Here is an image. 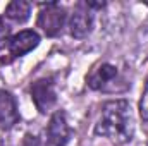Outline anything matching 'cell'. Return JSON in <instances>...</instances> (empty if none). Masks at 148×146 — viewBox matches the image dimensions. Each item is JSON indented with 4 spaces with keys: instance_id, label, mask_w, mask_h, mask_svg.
I'll return each instance as SVG.
<instances>
[{
    "instance_id": "6da1fadb",
    "label": "cell",
    "mask_w": 148,
    "mask_h": 146,
    "mask_svg": "<svg viewBox=\"0 0 148 146\" xmlns=\"http://www.w3.org/2000/svg\"><path fill=\"white\" fill-rule=\"evenodd\" d=\"M95 134L110 139L115 145H126L134 136V120L127 100H110L102 107V115L95 126Z\"/></svg>"
},
{
    "instance_id": "7a4b0ae2",
    "label": "cell",
    "mask_w": 148,
    "mask_h": 146,
    "mask_svg": "<svg viewBox=\"0 0 148 146\" xmlns=\"http://www.w3.org/2000/svg\"><path fill=\"white\" fill-rule=\"evenodd\" d=\"M66 9L60 7L57 2H50V3H43L41 10L38 14V28H41V31L47 36H57L60 35L64 24H66Z\"/></svg>"
},
{
    "instance_id": "3957f363",
    "label": "cell",
    "mask_w": 148,
    "mask_h": 146,
    "mask_svg": "<svg viewBox=\"0 0 148 146\" xmlns=\"http://www.w3.org/2000/svg\"><path fill=\"white\" fill-rule=\"evenodd\" d=\"M31 98L35 107L40 110V113H47L53 108L55 102H57V93H55V86L53 81L50 77H41L36 79L31 84Z\"/></svg>"
},
{
    "instance_id": "277c9868",
    "label": "cell",
    "mask_w": 148,
    "mask_h": 146,
    "mask_svg": "<svg viewBox=\"0 0 148 146\" xmlns=\"http://www.w3.org/2000/svg\"><path fill=\"white\" fill-rule=\"evenodd\" d=\"M119 81V71L112 64H100L88 76V86L95 91H115Z\"/></svg>"
},
{
    "instance_id": "5b68a950",
    "label": "cell",
    "mask_w": 148,
    "mask_h": 146,
    "mask_svg": "<svg viewBox=\"0 0 148 146\" xmlns=\"http://www.w3.org/2000/svg\"><path fill=\"white\" fill-rule=\"evenodd\" d=\"M47 146H66L69 141L71 131H69V124L66 119L64 110H57L47 126Z\"/></svg>"
},
{
    "instance_id": "8992f818",
    "label": "cell",
    "mask_w": 148,
    "mask_h": 146,
    "mask_svg": "<svg viewBox=\"0 0 148 146\" xmlns=\"http://www.w3.org/2000/svg\"><path fill=\"white\" fill-rule=\"evenodd\" d=\"M93 29V14L86 3H77L69 17V33L71 36L83 40Z\"/></svg>"
},
{
    "instance_id": "52a82bcc",
    "label": "cell",
    "mask_w": 148,
    "mask_h": 146,
    "mask_svg": "<svg viewBox=\"0 0 148 146\" xmlns=\"http://www.w3.org/2000/svg\"><path fill=\"white\" fill-rule=\"evenodd\" d=\"M40 45V35L33 29H23L10 36L9 41V50L12 57H23L29 52H33Z\"/></svg>"
},
{
    "instance_id": "ba28073f",
    "label": "cell",
    "mask_w": 148,
    "mask_h": 146,
    "mask_svg": "<svg viewBox=\"0 0 148 146\" xmlns=\"http://www.w3.org/2000/svg\"><path fill=\"white\" fill-rule=\"evenodd\" d=\"M17 122H19V110L14 96L9 91L0 89V127L10 129Z\"/></svg>"
},
{
    "instance_id": "9c48e42d",
    "label": "cell",
    "mask_w": 148,
    "mask_h": 146,
    "mask_svg": "<svg viewBox=\"0 0 148 146\" xmlns=\"http://www.w3.org/2000/svg\"><path fill=\"white\" fill-rule=\"evenodd\" d=\"M5 16L14 23H26L31 16V3L26 0H14L5 7Z\"/></svg>"
},
{
    "instance_id": "30bf717a",
    "label": "cell",
    "mask_w": 148,
    "mask_h": 146,
    "mask_svg": "<svg viewBox=\"0 0 148 146\" xmlns=\"http://www.w3.org/2000/svg\"><path fill=\"white\" fill-rule=\"evenodd\" d=\"M140 115L143 119V124L147 126V129H148V81L145 84L143 96H141V102H140Z\"/></svg>"
},
{
    "instance_id": "8fae6325",
    "label": "cell",
    "mask_w": 148,
    "mask_h": 146,
    "mask_svg": "<svg viewBox=\"0 0 148 146\" xmlns=\"http://www.w3.org/2000/svg\"><path fill=\"white\" fill-rule=\"evenodd\" d=\"M9 41H10V28L5 24V21L0 17V50L5 46V45H9Z\"/></svg>"
},
{
    "instance_id": "7c38bea8",
    "label": "cell",
    "mask_w": 148,
    "mask_h": 146,
    "mask_svg": "<svg viewBox=\"0 0 148 146\" xmlns=\"http://www.w3.org/2000/svg\"><path fill=\"white\" fill-rule=\"evenodd\" d=\"M23 146H38V139L35 138V136H26L24 138V141H23Z\"/></svg>"
},
{
    "instance_id": "4fadbf2b",
    "label": "cell",
    "mask_w": 148,
    "mask_h": 146,
    "mask_svg": "<svg viewBox=\"0 0 148 146\" xmlns=\"http://www.w3.org/2000/svg\"><path fill=\"white\" fill-rule=\"evenodd\" d=\"M88 9H102L105 7V2H86Z\"/></svg>"
},
{
    "instance_id": "5bb4252c",
    "label": "cell",
    "mask_w": 148,
    "mask_h": 146,
    "mask_svg": "<svg viewBox=\"0 0 148 146\" xmlns=\"http://www.w3.org/2000/svg\"><path fill=\"white\" fill-rule=\"evenodd\" d=\"M145 5H148V0H145Z\"/></svg>"
}]
</instances>
